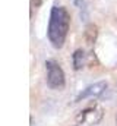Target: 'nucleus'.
<instances>
[{"instance_id": "nucleus-2", "label": "nucleus", "mask_w": 117, "mask_h": 126, "mask_svg": "<svg viewBox=\"0 0 117 126\" xmlns=\"http://www.w3.org/2000/svg\"><path fill=\"white\" fill-rule=\"evenodd\" d=\"M45 69H47V84L54 90H61L66 84V79H64V72L60 67V64L54 60H47Z\"/></svg>"}, {"instance_id": "nucleus-1", "label": "nucleus", "mask_w": 117, "mask_h": 126, "mask_svg": "<svg viewBox=\"0 0 117 126\" xmlns=\"http://www.w3.org/2000/svg\"><path fill=\"white\" fill-rule=\"evenodd\" d=\"M69 25H70V16L67 10L61 6H54L50 13V22H48V31H47L48 40L53 44V47L56 48L63 47L67 31H69Z\"/></svg>"}, {"instance_id": "nucleus-3", "label": "nucleus", "mask_w": 117, "mask_h": 126, "mask_svg": "<svg viewBox=\"0 0 117 126\" xmlns=\"http://www.w3.org/2000/svg\"><path fill=\"white\" fill-rule=\"evenodd\" d=\"M102 119V109L100 106H91L85 110H82L76 116V122L81 123H88V125H97Z\"/></svg>"}, {"instance_id": "nucleus-5", "label": "nucleus", "mask_w": 117, "mask_h": 126, "mask_svg": "<svg viewBox=\"0 0 117 126\" xmlns=\"http://www.w3.org/2000/svg\"><path fill=\"white\" fill-rule=\"evenodd\" d=\"M97 37H98V27L94 25V24L87 25L85 32H84V38H85V41H87L88 44H94L95 40H97Z\"/></svg>"}, {"instance_id": "nucleus-4", "label": "nucleus", "mask_w": 117, "mask_h": 126, "mask_svg": "<svg viewBox=\"0 0 117 126\" xmlns=\"http://www.w3.org/2000/svg\"><path fill=\"white\" fill-rule=\"evenodd\" d=\"M107 90V82L101 81V82H97L94 85H89L88 88H85L81 94L76 97V103L78 101H82V100H87V98H94V97H100L104 91Z\"/></svg>"}, {"instance_id": "nucleus-7", "label": "nucleus", "mask_w": 117, "mask_h": 126, "mask_svg": "<svg viewBox=\"0 0 117 126\" xmlns=\"http://www.w3.org/2000/svg\"><path fill=\"white\" fill-rule=\"evenodd\" d=\"M116 122H117V116H116Z\"/></svg>"}, {"instance_id": "nucleus-6", "label": "nucleus", "mask_w": 117, "mask_h": 126, "mask_svg": "<svg viewBox=\"0 0 117 126\" xmlns=\"http://www.w3.org/2000/svg\"><path fill=\"white\" fill-rule=\"evenodd\" d=\"M72 60H73V67L76 69V70H79V69H82L84 66H85V51L84 50H76L75 53H73V57H72Z\"/></svg>"}]
</instances>
